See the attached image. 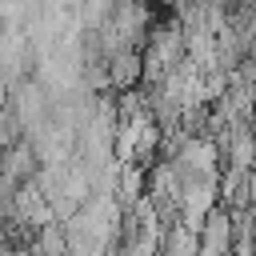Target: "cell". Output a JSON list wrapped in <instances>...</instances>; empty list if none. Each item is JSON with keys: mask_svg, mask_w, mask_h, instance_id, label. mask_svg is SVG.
<instances>
[{"mask_svg": "<svg viewBox=\"0 0 256 256\" xmlns=\"http://www.w3.org/2000/svg\"><path fill=\"white\" fill-rule=\"evenodd\" d=\"M40 156H36V148L28 144V140H16V144H8V148H0V168L12 176V180H36V172H40Z\"/></svg>", "mask_w": 256, "mask_h": 256, "instance_id": "1", "label": "cell"}, {"mask_svg": "<svg viewBox=\"0 0 256 256\" xmlns=\"http://www.w3.org/2000/svg\"><path fill=\"white\" fill-rule=\"evenodd\" d=\"M16 140H24V120H20V112L8 104V108L0 112V148H8V144H16Z\"/></svg>", "mask_w": 256, "mask_h": 256, "instance_id": "2", "label": "cell"}, {"mask_svg": "<svg viewBox=\"0 0 256 256\" xmlns=\"http://www.w3.org/2000/svg\"><path fill=\"white\" fill-rule=\"evenodd\" d=\"M4 108H8V84L0 80V112H4Z\"/></svg>", "mask_w": 256, "mask_h": 256, "instance_id": "3", "label": "cell"}]
</instances>
